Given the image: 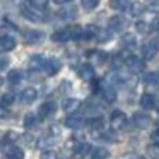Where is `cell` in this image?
<instances>
[{"instance_id":"cell-1","label":"cell","mask_w":159,"mask_h":159,"mask_svg":"<svg viewBox=\"0 0 159 159\" xmlns=\"http://www.w3.org/2000/svg\"><path fill=\"white\" fill-rule=\"evenodd\" d=\"M110 123H111V127H113L115 130H121V128H125V125H127V116H125L123 111L116 110V111L111 113Z\"/></svg>"},{"instance_id":"cell-21","label":"cell","mask_w":159,"mask_h":159,"mask_svg":"<svg viewBox=\"0 0 159 159\" xmlns=\"http://www.w3.org/2000/svg\"><path fill=\"white\" fill-rule=\"evenodd\" d=\"M156 52H157V50L154 48V45H152V43H145V45L142 46V57H144L145 60L154 58V57H156Z\"/></svg>"},{"instance_id":"cell-18","label":"cell","mask_w":159,"mask_h":159,"mask_svg":"<svg viewBox=\"0 0 159 159\" xmlns=\"http://www.w3.org/2000/svg\"><path fill=\"white\" fill-rule=\"evenodd\" d=\"M21 12H22V16H24L26 19H29V21H33V22H38L39 19H41V16H39L38 12L31 11L28 5H22V7H21Z\"/></svg>"},{"instance_id":"cell-10","label":"cell","mask_w":159,"mask_h":159,"mask_svg":"<svg viewBox=\"0 0 159 159\" xmlns=\"http://www.w3.org/2000/svg\"><path fill=\"white\" fill-rule=\"evenodd\" d=\"M79 75L84 80H93L94 79V67L91 63H82L79 67Z\"/></svg>"},{"instance_id":"cell-45","label":"cell","mask_w":159,"mask_h":159,"mask_svg":"<svg viewBox=\"0 0 159 159\" xmlns=\"http://www.w3.org/2000/svg\"><path fill=\"white\" fill-rule=\"evenodd\" d=\"M152 45H154V48H156V50H159V36H156V38H154Z\"/></svg>"},{"instance_id":"cell-5","label":"cell","mask_w":159,"mask_h":159,"mask_svg":"<svg viewBox=\"0 0 159 159\" xmlns=\"http://www.w3.org/2000/svg\"><path fill=\"white\" fill-rule=\"evenodd\" d=\"M65 125L69 128H72V130H79L84 125V118L80 116L79 113H70L69 116L65 118Z\"/></svg>"},{"instance_id":"cell-44","label":"cell","mask_w":159,"mask_h":159,"mask_svg":"<svg viewBox=\"0 0 159 159\" xmlns=\"http://www.w3.org/2000/svg\"><path fill=\"white\" fill-rule=\"evenodd\" d=\"M55 4H58V5H63V4H70L72 0H53Z\"/></svg>"},{"instance_id":"cell-28","label":"cell","mask_w":159,"mask_h":159,"mask_svg":"<svg viewBox=\"0 0 159 159\" xmlns=\"http://www.w3.org/2000/svg\"><path fill=\"white\" fill-rule=\"evenodd\" d=\"M135 41H137V38H135V34H132V33H127V34L121 36V45L123 46H134Z\"/></svg>"},{"instance_id":"cell-48","label":"cell","mask_w":159,"mask_h":159,"mask_svg":"<svg viewBox=\"0 0 159 159\" xmlns=\"http://www.w3.org/2000/svg\"><path fill=\"white\" fill-rule=\"evenodd\" d=\"M130 159H144V157H130Z\"/></svg>"},{"instance_id":"cell-12","label":"cell","mask_w":159,"mask_h":159,"mask_svg":"<svg viewBox=\"0 0 159 159\" xmlns=\"http://www.w3.org/2000/svg\"><path fill=\"white\" fill-rule=\"evenodd\" d=\"M16 48V39L12 38V36L5 34L0 38V50L2 52H12V50Z\"/></svg>"},{"instance_id":"cell-11","label":"cell","mask_w":159,"mask_h":159,"mask_svg":"<svg viewBox=\"0 0 159 159\" xmlns=\"http://www.w3.org/2000/svg\"><path fill=\"white\" fill-rule=\"evenodd\" d=\"M62 108L67 111V113H75V111L80 108V101L75 99V98H67V99L62 103Z\"/></svg>"},{"instance_id":"cell-13","label":"cell","mask_w":159,"mask_h":159,"mask_svg":"<svg viewBox=\"0 0 159 159\" xmlns=\"http://www.w3.org/2000/svg\"><path fill=\"white\" fill-rule=\"evenodd\" d=\"M70 39H72V36H70L69 29H60V31L52 34V41H57V43H65V41H70Z\"/></svg>"},{"instance_id":"cell-20","label":"cell","mask_w":159,"mask_h":159,"mask_svg":"<svg viewBox=\"0 0 159 159\" xmlns=\"http://www.w3.org/2000/svg\"><path fill=\"white\" fill-rule=\"evenodd\" d=\"M75 9L74 7H69V9H62V11H58L57 14H58V19H62V21H70V19L75 17Z\"/></svg>"},{"instance_id":"cell-16","label":"cell","mask_w":159,"mask_h":159,"mask_svg":"<svg viewBox=\"0 0 159 159\" xmlns=\"http://www.w3.org/2000/svg\"><path fill=\"white\" fill-rule=\"evenodd\" d=\"M110 7L113 11H120V12H125L130 9V2L128 0H110Z\"/></svg>"},{"instance_id":"cell-4","label":"cell","mask_w":159,"mask_h":159,"mask_svg":"<svg viewBox=\"0 0 159 159\" xmlns=\"http://www.w3.org/2000/svg\"><path fill=\"white\" fill-rule=\"evenodd\" d=\"M123 28H127V19L125 17H121V16H113V17L108 19V29H110V31L118 33Z\"/></svg>"},{"instance_id":"cell-40","label":"cell","mask_w":159,"mask_h":159,"mask_svg":"<svg viewBox=\"0 0 159 159\" xmlns=\"http://www.w3.org/2000/svg\"><path fill=\"white\" fill-rule=\"evenodd\" d=\"M22 140H24V144H28V145H34V139H33V135H24L22 137Z\"/></svg>"},{"instance_id":"cell-47","label":"cell","mask_w":159,"mask_h":159,"mask_svg":"<svg viewBox=\"0 0 159 159\" xmlns=\"http://www.w3.org/2000/svg\"><path fill=\"white\" fill-rule=\"evenodd\" d=\"M152 26H154L156 29H159V19H156V21H154V24H152Z\"/></svg>"},{"instance_id":"cell-36","label":"cell","mask_w":159,"mask_h":159,"mask_svg":"<svg viewBox=\"0 0 159 159\" xmlns=\"http://www.w3.org/2000/svg\"><path fill=\"white\" fill-rule=\"evenodd\" d=\"M41 159H58V154L53 149H46V151L41 152Z\"/></svg>"},{"instance_id":"cell-35","label":"cell","mask_w":159,"mask_h":159,"mask_svg":"<svg viewBox=\"0 0 159 159\" xmlns=\"http://www.w3.org/2000/svg\"><path fill=\"white\" fill-rule=\"evenodd\" d=\"M135 29H137V33H140V34H147L149 33V24L147 22L139 21V22H135Z\"/></svg>"},{"instance_id":"cell-19","label":"cell","mask_w":159,"mask_h":159,"mask_svg":"<svg viewBox=\"0 0 159 159\" xmlns=\"http://www.w3.org/2000/svg\"><path fill=\"white\" fill-rule=\"evenodd\" d=\"M154 96L152 94H149V93H145V94H142L140 96V106L144 108V110H151V108H154Z\"/></svg>"},{"instance_id":"cell-42","label":"cell","mask_w":159,"mask_h":159,"mask_svg":"<svg viewBox=\"0 0 159 159\" xmlns=\"http://www.w3.org/2000/svg\"><path fill=\"white\" fill-rule=\"evenodd\" d=\"M60 91H63V93H65V91H70V82L63 80V82H62V86H60Z\"/></svg>"},{"instance_id":"cell-7","label":"cell","mask_w":159,"mask_h":159,"mask_svg":"<svg viewBox=\"0 0 159 159\" xmlns=\"http://www.w3.org/2000/svg\"><path fill=\"white\" fill-rule=\"evenodd\" d=\"M22 36H24V41L28 43V45H36V43H39L43 38V34L39 31H36V29H26V31L22 33Z\"/></svg>"},{"instance_id":"cell-17","label":"cell","mask_w":159,"mask_h":159,"mask_svg":"<svg viewBox=\"0 0 159 159\" xmlns=\"http://www.w3.org/2000/svg\"><path fill=\"white\" fill-rule=\"evenodd\" d=\"M89 151H91L89 144L82 142V144H77V145H75V149H74V154H75L77 159H82V157H86V156L89 154Z\"/></svg>"},{"instance_id":"cell-31","label":"cell","mask_w":159,"mask_h":159,"mask_svg":"<svg viewBox=\"0 0 159 159\" xmlns=\"http://www.w3.org/2000/svg\"><path fill=\"white\" fill-rule=\"evenodd\" d=\"M12 103H14V96H12V94H4V96H0V106L2 108H9Z\"/></svg>"},{"instance_id":"cell-30","label":"cell","mask_w":159,"mask_h":159,"mask_svg":"<svg viewBox=\"0 0 159 159\" xmlns=\"http://www.w3.org/2000/svg\"><path fill=\"white\" fill-rule=\"evenodd\" d=\"M147 154L151 159H159V144L147 145Z\"/></svg>"},{"instance_id":"cell-38","label":"cell","mask_w":159,"mask_h":159,"mask_svg":"<svg viewBox=\"0 0 159 159\" xmlns=\"http://www.w3.org/2000/svg\"><path fill=\"white\" fill-rule=\"evenodd\" d=\"M80 4H82L84 9H94L99 4V0H80Z\"/></svg>"},{"instance_id":"cell-46","label":"cell","mask_w":159,"mask_h":159,"mask_svg":"<svg viewBox=\"0 0 159 159\" xmlns=\"http://www.w3.org/2000/svg\"><path fill=\"white\" fill-rule=\"evenodd\" d=\"M154 108H156V111L159 113V99H156V101H154Z\"/></svg>"},{"instance_id":"cell-49","label":"cell","mask_w":159,"mask_h":159,"mask_svg":"<svg viewBox=\"0 0 159 159\" xmlns=\"http://www.w3.org/2000/svg\"><path fill=\"white\" fill-rule=\"evenodd\" d=\"M0 86H2V79H0Z\"/></svg>"},{"instance_id":"cell-39","label":"cell","mask_w":159,"mask_h":159,"mask_svg":"<svg viewBox=\"0 0 159 159\" xmlns=\"http://www.w3.org/2000/svg\"><path fill=\"white\" fill-rule=\"evenodd\" d=\"M130 9H132V14H134V16H139L142 11H144V7H142L140 4H134V5H130Z\"/></svg>"},{"instance_id":"cell-37","label":"cell","mask_w":159,"mask_h":159,"mask_svg":"<svg viewBox=\"0 0 159 159\" xmlns=\"http://www.w3.org/2000/svg\"><path fill=\"white\" fill-rule=\"evenodd\" d=\"M70 31V36H72V39H77L82 36V28L80 26H72V28H69Z\"/></svg>"},{"instance_id":"cell-22","label":"cell","mask_w":159,"mask_h":159,"mask_svg":"<svg viewBox=\"0 0 159 159\" xmlns=\"http://www.w3.org/2000/svg\"><path fill=\"white\" fill-rule=\"evenodd\" d=\"M103 96L106 101H115L116 99V91H115V87L111 86V84H106V86H103Z\"/></svg>"},{"instance_id":"cell-41","label":"cell","mask_w":159,"mask_h":159,"mask_svg":"<svg viewBox=\"0 0 159 159\" xmlns=\"http://www.w3.org/2000/svg\"><path fill=\"white\" fill-rule=\"evenodd\" d=\"M152 140H154V144H159V128L152 132Z\"/></svg>"},{"instance_id":"cell-6","label":"cell","mask_w":159,"mask_h":159,"mask_svg":"<svg viewBox=\"0 0 159 159\" xmlns=\"http://www.w3.org/2000/svg\"><path fill=\"white\" fill-rule=\"evenodd\" d=\"M46 57L43 55V53H36V55H33L31 58H29V69L31 70H39V69H45L46 65Z\"/></svg>"},{"instance_id":"cell-33","label":"cell","mask_w":159,"mask_h":159,"mask_svg":"<svg viewBox=\"0 0 159 159\" xmlns=\"http://www.w3.org/2000/svg\"><path fill=\"white\" fill-rule=\"evenodd\" d=\"M144 80H145V84H157L159 82V74L157 72H149V74H145Z\"/></svg>"},{"instance_id":"cell-43","label":"cell","mask_w":159,"mask_h":159,"mask_svg":"<svg viewBox=\"0 0 159 159\" xmlns=\"http://www.w3.org/2000/svg\"><path fill=\"white\" fill-rule=\"evenodd\" d=\"M7 65H9V58H5V57L4 58H0V70H4Z\"/></svg>"},{"instance_id":"cell-24","label":"cell","mask_w":159,"mask_h":159,"mask_svg":"<svg viewBox=\"0 0 159 159\" xmlns=\"http://www.w3.org/2000/svg\"><path fill=\"white\" fill-rule=\"evenodd\" d=\"M108 157V151L104 147H94L91 151V159H106Z\"/></svg>"},{"instance_id":"cell-32","label":"cell","mask_w":159,"mask_h":159,"mask_svg":"<svg viewBox=\"0 0 159 159\" xmlns=\"http://www.w3.org/2000/svg\"><path fill=\"white\" fill-rule=\"evenodd\" d=\"M31 7H34L36 11H43V9L48 7V0H29Z\"/></svg>"},{"instance_id":"cell-25","label":"cell","mask_w":159,"mask_h":159,"mask_svg":"<svg viewBox=\"0 0 159 159\" xmlns=\"http://www.w3.org/2000/svg\"><path fill=\"white\" fill-rule=\"evenodd\" d=\"M98 33H99V29L96 26H86V28H82L84 38H94V36H98Z\"/></svg>"},{"instance_id":"cell-15","label":"cell","mask_w":159,"mask_h":159,"mask_svg":"<svg viewBox=\"0 0 159 159\" xmlns=\"http://www.w3.org/2000/svg\"><path fill=\"white\" fill-rule=\"evenodd\" d=\"M55 110H57V104L53 101H46L39 108V116H50V115L55 113Z\"/></svg>"},{"instance_id":"cell-26","label":"cell","mask_w":159,"mask_h":159,"mask_svg":"<svg viewBox=\"0 0 159 159\" xmlns=\"http://www.w3.org/2000/svg\"><path fill=\"white\" fill-rule=\"evenodd\" d=\"M104 125L103 118H91L89 121H87V127L91 128V130H101Z\"/></svg>"},{"instance_id":"cell-14","label":"cell","mask_w":159,"mask_h":159,"mask_svg":"<svg viewBox=\"0 0 159 159\" xmlns=\"http://www.w3.org/2000/svg\"><path fill=\"white\" fill-rule=\"evenodd\" d=\"M36 98H38V91L34 87H26L21 94L22 103H33V101H36Z\"/></svg>"},{"instance_id":"cell-8","label":"cell","mask_w":159,"mask_h":159,"mask_svg":"<svg viewBox=\"0 0 159 159\" xmlns=\"http://www.w3.org/2000/svg\"><path fill=\"white\" fill-rule=\"evenodd\" d=\"M151 123H152V120H151L149 115H145V113H135L134 115V125H135V127L149 128V127H151Z\"/></svg>"},{"instance_id":"cell-3","label":"cell","mask_w":159,"mask_h":159,"mask_svg":"<svg viewBox=\"0 0 159 159\" xmlns=\"http://www.w3.org/2000/svg\"><path fill=\"white\" fill-rule=\"evenodd\" d=\"M125 65H127L132 72H140V70L144 69V62H142V58L137 57V55L125 57Z\"/></svg>"},{"instance_id":"cell-23","label":"cell","mask_w":159,"mask_h":159,"mask_svg":"<svg viewBox=\"0 0 159 159\" xmlns=\"http://www.w3.org/2000/svg\"><path fill=\"white\" fill-rule=\"evenodd\" d=\"M7 79H9V82L11 84H19L22 80V72L21 70H17V69H12L11 72H9V75H7Z\"/></svg>"},{"instance_id":"cell-27","label":"cell","mask_w":159,"mask_h":159,"mask_svg":"<svg viewBox=\"0 0 159 159\" xmlns=\"http://www.w3.org/2000/svg\"><path fill=\"white\" fill-rule=\"evenodd\" d=\"M91 57H93L94 63H104L108 60V53L106 52H93Z\"/></svg>"},{"instance_id":"cell-29","label":"cell","mask_w":159,"mask_h":159,"mask_svg":"<svg viewBox=\"0 0 159 159\" xmlns=\"http://www.w3.org/2000/svg\"><path fill=\"white\" fill-rule=\"evenodd\" d=\"M53 144H55V139H53V137H41L38 140V147L45 149V151L50 147V145H53Z\"/></svg>"},{"instance_id":"cell-2","label":"cell","mask_w":159,"mask_h":159,"mask_svg":"<svg viewBox=\"0 0 159 159\" xmlns=\"http://www.w3.org/2000/svg\"><path fill=\"white\" fill-rule=\"evenodd\" d=\"M4 152L7 159H24V151L14 144H4Z\"/></svg>"},{"instance_id":"cell-9","label":"cell","mask_w":159,"mask_h":159,"mask_svg":"<svg viewBox=\"0 0 159 159\" xmlns=\"http://www.w3.org/2000/svg\"><path fill=\"white\" fill-rule=\"evenodd\" d=\"M45 69H46V74H48V75H57V74L60 72V69H62V63H60L58 58H55V57H53V58L46 60Z\"/></svg>"},{"instance_id":"cell-34","label":"cell","mask_w":159,"mask_h":159,"mask_svg":"<svg viewBox=\"0 0 159 159\" xmlns=\"http://www.w3.org/2000/svg\"><path fill=\"white\" fill-rule=\"evenodd\" d=\"M34 123H36V115L34 113H26V116H24V127L26 128H31V127H34Z\"/></svg>"}]
</instances>
